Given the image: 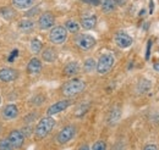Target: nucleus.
<instances>
[{"label": "nucleus", "mask_w": 159, "mask_h": 150, "mask_svg": "<svg viewBox=\"0 0 159 150\" xmlns=\"http://www.w3.org/2000/svg\"><path fill=\"white\" fill-rule=\"evenodd\" d=\"M96 66H97L96 60L92 59V57H88L83 64V71L87 72V73H91V72H93L96 70Z\"/></svg>", "instance_id": "21"}, {"label": "nucleus", "mask_w": 159, "mask_h": 150, "mask_svg": "<svg viewBox=\"0 0 159 150\" xmlns=\"http://www.w3.org/2000/svg\"><path fill=\"white\" fill-rule=\"evenodd\" d=\"M17 71L15 68H11V67H2L0 68V81L1 82H5V83H9V82H12L17 78Z\"/></svg>", "instance_id": "12"}, {"label": "nucleus", "mask_w": 159, "mask_h": 150, "mask_svg": "<svg viewBox=\"0 0 159 150\" xmlns=\"http://www.w3.org/2000/svg\"><path fill=\"white\" fill-rule=\"evenodd\" d=\"M70 105H71V101H70V100H67V99L60 100L58 103L53 104L52 106H49V109L47 110V115H48V116H54V115H57V113H60L61 111L66 110Z\"/></svg>", "instance_id": "9"}, {"label": "nucleus", "mask_w": 159, "mask_h": 150, "mask_svg": "<svg viewBox=\"0 0 159 150\" xmlns=\"http://www.w3.org/2000/svg\"><path fill=\"white\" fill-rule=\"evenodd\" d=\"M0 104H1V96H0Z\"/></svg>", "instance_id": "37"}, {"label": "nucleus", "mask_w": 159, "mask_h": 150, "mask_svg": "<svg viewBox=\"0 0 159 150\" xmlns=\"http://www.w3.org/2000/svg\"><path fill=\"white\" fill-rule=\"evenodd\" d=\"M17 116H19V109L15 104L6 105L1 111V117L5 121H12V120L17 118Z\"/></svg>", "instance_id": "11"}, {"label": "nucleus", "mask_w": 159, "mask_h": 150, "mask_svg": "<svg viewBox=\"0 0 159 150\" xmlns=\"http://www.w3.org/2000/svg\"><path fill=\"white\" fill-rule=\"evenodd\" d=\"M119 117H120V110L118 109H115V110H113V113H110V116H109V122L110 123H115V122H118L119 121Z\"/></svg>", "instance_id": "25"}, {"label": "nucleus", "mask_w": 159, "mask_h": 150, "mask_svg": "<svg viewBox=\"0 0 159 150\" xmlns=\"http://www.w3.org/2000/svg\"><path fill=\"white\" fill-rule=\"evenodd\" d=\"M84 4H89V5H100V0H82Z\"/></svg>", "instance_id": "29"}, {"label": "nucleus", "mask_w": 159, "mask_h": 150, "mask_svg": "<svg viewBox=\"0 0 159 150\" xmlns=\"http://www.w3.org/2000/svg\"><path fill=\"white\" fill-rule=\"evenodd\" d=\"M151 46H152V39L148 40L147 43V50H146V60H149V56H151Z\"/></svg>", "instance_id": "27"}, {"label": "nucleus", "mask_w": 159, "mask_h": 150, "mask_svg": "<svg viewBox=\"0 0 159 150\" xmlns=\"http://www.w3.org/2000/svg\"><path fill=\"white\" fill-rule=\"evenodd\" d=\"M111 150H124V144L122 143H118V144L114 145V148Z\"/></svg>", "instance_id": "32"}, {"label": "nucleus", "mask_w": 159, "mask_h": 150, "mask_svg": "<svg viewBox=\"0 0 159 150\" xmlns=\"http://www.w3.org/2000/svg\"><path fill=\"white\" fill-rule=\"evenodd\" d=\"M58 57V54L55 51V49L53 48H45L43 51H42V59L45 61V62H54Z\"/></svg>", "instance_id": "17"}, {"label": "nucleus", "mask_w": 159, "mask_h": 150, "mask_svg": "<svg viewBox=\"0 0 159 150\" xmlns=\"http://www.w3.org/2000/svg\"><path fill=\"white\" fill-rule=\"evenodd\" d=\"M80 65L79 62L76 61H72V62H69L67 65H65L64 67V75L65 76H75L80 72Z\"/></svg>", "instance_id": "16"}, {"label": "nucleus", "mask_w": 159, "mask_h": 150, "mask_svg": "<svg viewBox=\"0 0 159 150\" xmlns=\"http://www.w3.org/2000/svg\"><path fill=\"white\" fill-rule=\"evenodd\" d=\"M54 23H55V17L52 12H44L38 19V27L42 31H47V29L53 28Z\"/></svg>", "instance_id": "8"}, {"label": "nucleus", "mask_w": 159, "mask_h": 150, "mask_svg": "<svg viewBox=\"0 0 159 150\" xmlns=\"http://www.w3.org/2000/svg\"><path fill=\"white\" fill-rule=\"evenodd\" d=\"M30 11H32V12H27V14H26L27 16H32V15H37V14H38V11H39V7H34V9H32V10H30Z\"/></svg>", "instance_id": "31"}, {"label": "nucleus", "mask_w": 159, "mask_h": 150, "mask_svg": "<svg viewBox=\"0 0 159 150\" xmlns=\"http://www.w3.org/2000/svg\"><path fill=\"white\" fill-rule=\"evenodd\" d=\"M34 27H36L34 22L30 19L22 20V21H20V23H19V29H20L22 33H31V32L34 31Z\"/></svg>", "instance_id": "14"}, {"label": "nucleus", "mask_w": 159, "mask_h": 150, "mask_svg": "<svg viewBox=\"0 0 159 150\" xmlns=\"http://www.w3.org/2000/svg\"><path fill=\"white\" fill-rule=\"evenodd\" d=\"M0 133H1V125H0Z\"/></svg>", "instance_id": "36"}, {"label": "nucleus", "mask_w": 159, "mask_h": 150, "mask_svg": "<svg viewBox=\"0 0 159 150\" xmlns=\"http://www.w3.org/2000/svg\"><path fill=\"white\" fill-rule=\"evenodd\" d=\"M65 28H66V31L70 32V33H79L80 24L76 21H74V20H69V21H66V23H65Z\"/></svg>", "instance_id": "22"}, {"label": "nucleus", "mask_w": 159, "mask_h": 150, "mask_svg": "<svg viewBox=\"0 0 159 150\" xmlns=\"http://www.w3.org/2000/svg\"><path fill=\"white\" fill-rule=\"evenodd\" d=\"M91 150H107V143L104 140H97Z\"/></svg>", "instance_id": "26"}, {"label": "nucleus", "mask_w": 159, "mask_h": 150, "mask_svg": "<svg viewBox=\"0 0 159 150\" xmlns=\"http://www.w3.org/2000/svg\"><path fill=\"white\" fill-rule=\"evenodd\" d=\"M114 40H115L116 45H118L119 48H121V49H126V48L131 46V45H132V42H134L132 38L130 37L127 33L122 32V31H120V32H118V33L115 34Z\"/></svg>", "instance_id": "10"}, {"label": "nucleus", "mask_w": 159, "mask_h": 150, "mask_svg": "<svg viewBox=\"0 0 159 150\" xmlns=\"http://www.w3.org/2000/svg\"><path fill=\"white\" fill-rule=\"evenodd\" d=\"M55 126V120L52 117V116H45L43 118H40L39 122L37 123L36 128H34V132H33V135L37 140H42L44 139L50 132L53 131Z\"/></svg>", "instance_id": "1"}, {"label": "nucleus", "mask_w": 159, "mask_h": 150, "mask_svg": "<svg viewBox=\"0 0 159 150\" xmlns=\"http://www.w3.org/2000/svg\"><path fill=\"white\" fill-rule=\"evenodd\" d=\"M114 64H115V57H114V55L113 54H109V53H105V54H103L98 59L96 70H97V72L99 75H107L113 68Z\"/></svg>", "instance_id": "3"}, {"label": "nucleus", "mask_w": 159, "mask_h": 150, "mask_svg": "<svg viewBox=\"0 0 159 150\" xmlns=\"http://www.w3.org/2000/svg\"><path fill=\"white\" fill-rule=\"evenodd\" d=\"M79 150H91V149H89V145L88 144H82L79 148Z\"/></svg>", "instance_id": "33"}, {"label": "nucleus", "mask_w": 159, "mask_h": 150, "mask_svg": "<svg viewBox=\"0 0 159 150\" xmlns=\"http://www.w3.org/2000/svg\"><path fill=\"white\" fill-rule=\"evenodd\" d=\"M153 68H154L156 71H158V72H159V62H157V64H154V66H153Z\"/></svg>", "instance_id": "34"}, {"label": "nucleus", "mask_w": 159, "mask_h": 150, "mask_svg": "<svg viewBox=\"0 0 159 150\" xmlns=\"http://www.w3.org/2000/svg\"><path fill=\"white\" fill-rule=\"evenodd\" d=\"M74 40H75V44L77 45V48L81 49L82 51H88V50L93 49L96 45V38L91 34L81 33V34H77Z\"/></svg>", "instance_id": "4"}, {"label": "nucleus", "mask_w": 159, "mask_h": 150, "mask_svg": "<svg viewBox=\"0 0 159 150\" xmlns=\"http://www.w3.org/2000/svg\"><path fill=\"white\" fill-rule=\"evenodd\" d=\"M30 49H31V51L33 54H39L40 51H42V49H43V44H42V42H40L38 38H33L31 40Z\"/></svg>", "instance_id": "20"}, {"label": "nucleus", "mask_w": 159, "mask_h": 150, "mask_svg": "<svg viewBox=\"0 0 159 150\" xmlns=\"http://www.w3.org/2000/svg\"><path fill=\"white\" fill-rule=\"evenodd\" d=\"M7 138L11 142L14 149H20V148H22V145L25 143L26 135L23 134L22 130H14V131L10 132V134L7 135Z\"/></svg>", "instance_id": "7"}, {"label": "nucleus", "mask_w": 159, "mask_h": 150, "mask_svg": "<svg viewBox=\"0 0 159 150\" xmlns=\"http://www.w3.org/2000/svg\"><path fill=\"white\" fill-rule=\"evenodd\" d=\"M42 71V61L38 57H32L27 65V72L30 75H38Z\"/></svg>", "instance_id": "13"}, {"label": "nucleus", "mask_w": 159, "mask_h": 150, "mask_svg": "<svg viewBox=\"0 0 159 150\" xmlns=\"http://www.w3.org/2000/svg\"><path fill=\"white\" fill-rule=\"evenodd\" d=\"M149 6H151V12H153V1H151V5Z\"/></svg>", "instance_id": "35"}, {"label": "nucleus", "mask_w": 159, "mask_h": 150, "mask_svg": "<svg viewBox=\"0 0 159 150\" xmlns=\"http://www.w3.org/2000/svg\"><path fill=\"white\" fill-rule=\"evenodd\" d=\"M1 15H2V17L5 20H7V21H11V20L14 19V16H15V11L14 10H11V9H9V7H5V9H1Z\"/></svg>", "instance_id": "24"}, {"label": "nucleus", "mask_w": 159, "mask_h": 150, "mask_svg": "<svg viewBox=\"0 0 159 150\" xmlns=\"http://www.w3.org/2000/svg\"><path fill=\"white\" fill-rule=\"evenodd\" d=\"M0 150H15L9 138H1L0 139Z\"/></svg>", "instance_id": "23"}, {"label": "nucleus", "mask_w": 159, "mask_h": 150, "mask_svg": "<svg viewBox=\"0 0 159 150\" xmlns=\"http://www.w3.org/2000/svg\"><path fill=\"white\" fill-rule=\"evenodd\" d=\"M97 23V17L94 15H88V16H83L82 20H81V26L84 28V29H92L94 28Z\"/></svg>", "instance_id": "15"}, {"label": "nucleus", "mask_w": 159, "mask_h": 150, "mask_svg": "<svg viewBox=\"0 0 159 150\" xmlns=\"http://www.w3.org/2000/svg\"><path fill=\"white\" fill-rule=\"evenodd\" d=\"M100 5H102L103 12L109 14V12H113L115 10L118 1L116 0H100Z\"/></svg>", "instance_id": "18"}, {"label": "nucleus", "mask_w": 159, "mask_h": 150, "mask_svg": "<svg viewBox=\"0 0 159 150\" xmlns=\"http://www.w3.org/2000/svg\"><path fill=\"white\" fill-rule=\"evenodd\" d=\"M33 4H34V0H12V5L20 10L30 9Z\"/></svg>", "instance_id": "19"}, {"label": "nucleus", "mask_w": 159, "mask_h": 150, "mask_svg": "<svg viewBox=\"0 0 159 150\" xmlns=\"http://www.w3.org/2000/svg\"><path fill=\"white\" fill-rule=\"evenodd\" d=\"M143 150H158V147L156 145V144H147Z\"/></svg>", "instance_id": "30"}, {"label": "nucleus", "mask_w": 159, "mask_h": 150, "mask_svg": "<svg viewBox=\"0 0 159 150\" xmlns=\"http://www.w3.org/2000/svg\"><path fill=\"white\" fill-rule=\"evenodd\" d=\"M67 39V31L64 26H55L53 28H50V33H49V40L53 44H64Z\"/></svg>", "instance_id": "5"}, {"label": "nucleus", "mask_w": 159, "mask_h": 150, "mask_svg": "<svg viewBox=\"0 0 159 150\" xmlns=\"http://www.w3.org/2000/svg\"><path fill=\"white\" fill-rule=\"evenodd\" d=\"M84 89H86V83L81 78H72L61 87V92L66 98L75 96L77 94L82 93Z\"/></svg>", "instance_id": "2"}, {"label": "nucleus", "mask_w": 159, "mask_h": 150, "mask_svg": "<svg viewBox=\"0 0 159 150\" xmlns=\"http://www.w3.org/2000/svg\"><path fill=\"white\" fill-rule=\"evenodd\" d=\"M76 127L75 126H72V125H69V126H65L61 131L57 134V137H55V139H57V142L61 144V145H64V144H66V143H69L70 140H72L74 138H75V135H76Z\"/></svg>", "instance_id": "6"}, {"label": "nucleus", "mask_w": 159, "mask_h": 150, "mask_svg": "<svg viewBox=\"0 0 159 150\" xmlns=\"http://www.w3.org/2000/svg\"><path fill=\"white\" fill-rule=\"evenodd\" d=\"M19 55V50L17 49H14L12 51H11V54H10V56H9V61L10 62H12V61H15V59Z\"/></svg>", "instance_id": "28"}]
</instances>
